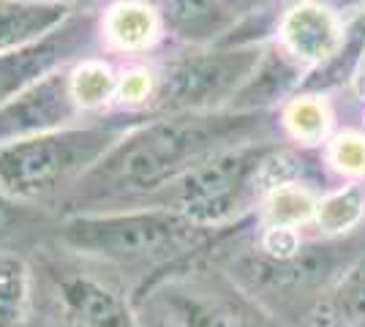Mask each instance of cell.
Here are the masks:
<instances>
[{
	"instance_id": "obj_18",
	"label": "cell",
	"mask_w": 365,
	"mask_h": 327,
	"mask_svg": "<svg viewBox=\"0 0 365 327\" xmlns=\"http://www.w3.org/2000/svg\"><path fill=\"white\" fill-rule=\"evenodd\" d=\"M55 227L58 218H52L49 210L16 202L0 191V249H16L25 254L36 251L46 240H52Z\"/></svg>"
},
{
	"instance_id": "obj_8",
	"label": "cell",
	"mask_w": 365,
	"mask_h": 327,
	"mask_svg": "<svg viewBox=\"0 0 365 327\" xmlns=\"http://www.w3.org/2000/svg\"><path fill=\"white\" fill-rule=\"evenodd\" d=\"M227 273L245 292L267 306H287L297 297L324 289L335 281L346 259L330 243H297L289 254H267L254 246H237L227 256Z\"/></svg>"
},
{
	"instance_id": "obj_13",
	"label": "cell",
	"mask_w": 365,
	"mask_h": 327,
	"mask_svg": "<svg viewBox=\"0 0 365 327\" xmlns=\"http://www.w3.org/2000/svg\"><path fill=\"white\" fill-rule=\"evenodd\" d=\"M303 63H297L278 41L267 44L259 63L254 66L251 77L243 82V88L235 93L227 109L237 112H270L273 104L287 98L294 85H300Z\"/></svg>"
},
{
	"instance_id": "obj_4",
	"label": "cell",
	"mask_w": 365,
	"mask_h": 327,
	"mask_svg": "<svg viewBox=\"0 0 365 327\" xmlns=\"http://www.w3.org/2000/svg\"><path fill=\"white\" fill-rule=\"evenodd\" d=\"M41 300L55 327H142L134 292L115 267L79 256L55 240L28 254Z\"/></svg>"
},
{
	"instance_id": "obj_11",
	"label": "cell",
	"mask_w": 365,
	"mask_h": 327,
	"mask_svg": "<svg viewBox=\"0 0 365 327\" xmlns=\"http://www.w3.org/2000/svg\"><path fill=\"white\" fill-rule=\"evenodd\" d=\"M275 33L278 44L303 66H324L344 44L338 16L319 0H300L287 9Z\"/></svg>"
},
{
	"instance_id": "obj_14",
	"label": "cell",
	"mask_w": 365,
	"mask_h": 327,
	"mask_svg": "<svg viewBox=\"0 0 365 327\" xmlns=\"http://www.w3.org/2000/svg\"><path fill=\"white\" fill-rule=\"evenodd\" d=\"M164 25L145 0H115L98 19V36L123 55H142L155 47Z\"/></svg>"
},
{
	"instance_id": "obj_17",
	"label": "cell",
	"mask_w": 365,
	"mask_h": 327,
	"mask_svg": "<svg viewBox=\"0 0 365 327\" xmlns=\"http://www.w3.org/2000/svg\"><path fill=\"white\" fill-rule=\"evenodd\" d=\"M317 327H365V254L341 270L314 311Z\"/></svg>"
},
{
	"instance_id": "obj_25",
	"label": "cell",
	"mask_w": 365,
	"mask_h": 327,
	"mask_svg": "<svg viewBox=\"0 0 365 327\" xmlns=\"http://www.w3.org/2000/svg\"><path fill=\"white\" fill-rule=\"evenodd\" d=\"M224 3H227L235 14H245V11H251V9H257V6H267V3H273V0H224Z\"/></svg>"
},
{
	"instance_id": "obj_23",
	"label": "cell",
	"mask_w": 365,
	"mask_h": 327,
	"mask_svg": "<svg viewBox=\"0 0 365 327\" xmlns=\"http://www.w3.org/2000/svg\"><path fill=\"white\" fill-rule=\"evenodd\" d=\"M330 161L344 175H365V137L341 134L330 147Z\"/></svg>"
},
{
	"instance_id": "obj_7",
	"label": "cell",
	"mask_w": 365,
	"mask_h": 327,
	"mask_svg": "<svg viewBox=\"0 0 365 327\" xmlns=\"http://www.w3.org/2000/svg\"><path fill=\"white\" fill-rule=\"evenodd\" d=\"M148 300L158 303L172 327H281L270 308L215 262L169 276Z\"/></svg>"
},
{
	"instance_id": "obj_16",
	"label": "cell",
	"mask_w": 365,
	"mask_h": 327,
	"mask_svg": "<svg viewBox=\"0 0 365 327\" xmlns=\"http://www.w3.org/2000/svg\"><path fill=\"white\" fill-rule=\"evenodd\" d=\"M36 273L25 251L0 249V327H31Z\"/></svg>"
},
{
	"instance_id": "obj_5",
	"label": "cell",
	"mask_w": 365,
	"mask_h": 327,
	"mask_svg": "<svg viewBox=\"0 0 365 327\" xmlns=\"http://www.w3.org/2000/svg\"><path fill=\"white\" fill-rule=\"evenodd\" d=\"M278 147L275 140L245 142L205 158L150 204H167L202 227H227L251 216V204L264 197V164Z\"/></svg>"
},
{
	"instance_id": "obj_22",
	"label": "cell",
	"mask_w": 365,
	"mask_h": 327,
	"mask_svg": "<svg viewBox=\"0 0 365 327\" xmlns=\"http://www.w3.org/2000/svg\"><path fill=\"white\" fill-rule=\"evenodd\" d=\"M365 213V194L363 188L346 186L327 194L322 202H317V224L327 234H338L351 229Z\"/></svg>"
},
{
	"instance_id": "obj_3",
	"label": "cell",
	"mask_w": 365,
	"mask_h": 327,
	"mask_svg": "<svg viewBox=\"0 0 365 327\" xmlns=\"http://www.w3.org/2000/svg\"><path fill=\"white\" fill-rule=\"evenodd\" d=\"M137 123L134 115L107 123L66 125L0 147V191L36 207H61L98 158Z\"/></svg>"
},
{
	"instance_id": "obj_26",
	"label": "cell",
	"mask_w": 365,
	"mask_h": 327,
	"mask_svg": "<svg viewBox=\"0 0 365 327\" xmlns=\"http://www.w3.org/2000/svg\"><path fill=\"white\" fill-rule=\"evenodd\" d=\"M41 3H58V6H66V9H74V11H85L93 0H41Z\"/></svg>"
},
{
	"instance_id": "obj_24",
	"label": "cell",
	"mask_w": 365,
	"mask_h": 327,
	"mask_svg": "<svg viewBox=\"0 0 365 327\" xmlns=\"http://www.w3.org/2000/svg\"><path fill=\"white\" fill-rule=\"evenodd\" d=\"M153 88H155V71H150V68H131L120 77L118 98L125 107H148Z\"/></svg>"
},
{
	"instance_id": "obj_27",
	"label": "cell",
	"mask_w": 365,
	"mask_h": 327,
	"mask_svg": "<svg viewBox=\"0 0 365 327\" xmlns=\"http://www.w3.org/2000/svg\"><path fill=\"white\" fill-rule=\"evenodd\" d=\"M335 6H351V3H363V0H333Z\"/></svg>"
},
{
	"instance_id": "obj_2",
	"label": "cell",
	"mask_w": 365,
	"mask_h": 327,
	"mask_svg": "<svg viewBox=\"0 0 365 327\" xmlns=\"http://www.w3.org/2000/svg\"><path fill=\"white\" fill-rule=\"evenodd\" d=\"M257 216L227 227H202L167 204L68 213L58 218L52 240L79 256L137 276L134 303L142 306L164 279L199 265H224Z\"/></svg>"
},
{
	"instance_id": "obj_12",
	"label": "cell",
	"mask_w": 365,
	"mask_h": 327,
	"mask_svg": "<svg viewBox=\"0 0 365 327\" xmlns=\"http://www.w3.org/2000/svg\"><path fill=\"white\" fill-rule=\"evenodd\" d=\"M161 16L164 31L191 47L218 44L235 28L237 14L224 0H145Z\"/></svg>"
},
{
	"instance_id": "obj_9",
	"label": "cell",
	"mask_w": 365,
	"mask_h": 327,
	"mask_svg": "<svg viewBox=\"0 0 365 327\" xmlns=\"http://www.w3.org/2000/svg\"><path fill=\"white\" fill-rule=\"evenodd\" d=\"M98 33V22L85 11H76L63 22L58 31L33 41L28 47L11 49L0 55V107L25 90L36 79L71 66L74 58H85Z\"/></svg>"
},
{
	"instance_id": "obj_20",
	"label": "cell",
	"mask_w": 365,
	"mask_h": 327,
	"mask_svg": "<svg viewBox=\"0 0 365 327\" xmlns=\"http://www.w3.org/2000/svg\"><path fill=\"white\" fill-rule=\"evenodd\" d=\"M120 77L112 71V66L98 58H82L71 66V93L76 98L79 112H96L107 107L118 95Z\"/></svg>"
},
{
	"instance_id": "obj_19",
	"label": "cell",
	"mask_w": 365,
	"mask_h": 327,
	"mask_svg": "<svg viewBox=\"0 0 365 327\" xmlns=\"http://www.w3.org/2000/svg\"><path fill=\"white\" fill-rule=\"evenodd\" d=\"M317 216V199L314 194L297 183H278L270 191H264L262 197V221L264 229H297L300 224L311 221Z\"/></svg>"
},
{
	"instance_id": "obj_15",
	"label": "cell",
	"mask_w": 365,
	"mask_h": 327,
	"mask_svg": "<svg viewBox=\"0 0 365 327\" xmlns=\"http://www.w3.org/2000/svg\"><path fill=\"white\" fill-rule=\"evenodd\" d=\"M74 9L41 0H0V55L28 47L58 31Z\"/></svg>"
},
{
	"instance_id": "obj_10",
	"label": "cell",
	"mask_w": 365,
	"mask_h": 327,
	"mask_svg": "<svg viewBox=\"0 0 365 327\" xmlns=\"http://www.w3.org/2000/svg\"><path fill=\"white\" fill-rule=\"evenodd\" d=\"M79 107L71 93V66L36 79L0 107V147L74 125Z\"/></svg>"
},
{
	"instance_id": "obj_21",
	"label": "cell",
	"mask_w": 365,
	"mask_h": 327,
	"mask_svg": "<svg viewBox=\"0 0 365 327\" xmlns=\"http://www.w3.org/2000/svg\"><path fill=\"white\" fill-rule=\"evenodd\" d=\"M284 128L300 145H317L324 140L330 128V112L319 95L300 93L294 95L284 109Z\"/></svg>"
},
{
	"instance_id": "obj_1",
	"label": "cell",
	"mask_w": 365,
	"mask_h": 327,
	"mask_svg": "<svg viewBox=\"0 0 365 327\" xmlns=\"http://www.w3.org/2000/svg\"><path fill=\"white\" fill-rule=\"evenodd\" d=\"M275 118L270 112H185L148 115L131 128L93 167L66 197L63 216L118 210L150 204L161 191L180 180L205 158L245 142L275 140Z\"/></svg>"
},
{
	"instance_id": "obj_6",
	"label": "cell",
	"mask_w": 365,
	"mask_h": 327,
	"mask_svg": "<svg viewBox=\"0 0 365 327\" xmlns=\"http://www.w3.org/2000/svg\"><path fill=\"white\" fill-rule=\"evenodd\" d=\"M264 52L254 44H205L178 52L155 71V88L148 101V115H185L227 109L235 93L251 77Z\"/></svg>"
}]
</instances>
